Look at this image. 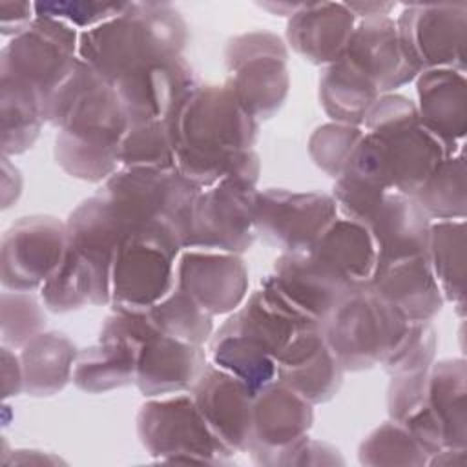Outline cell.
<instances>
[{
    "mask_svg": "<svg viewBox=\"0 0 467 467\" xmlns=\"http://www.w3.org/2000/svg\"><path fill=\"white\" fill-rule=\"evenodd\" d=\"M40 299L44 306L55 314L73 312L89 305L82 272L67 248L58 268L42 285Z\"/></svg>",
    "mask_w": 467,
    "mask_h": 467,
    "instance_id": "ee69618b",
    "label": "cell"
},
{
    "mask_svg": "<svg viewBox=\"0 0 467 467\" xmlns=\"http://www.w3.org/2000/svg\"><path fill=\"white\" fill-rule=\"evenodd\" d=\"M44 303L31 292L5 290L0 296V336L4 347L22 348L46 328Z\"/></svg>",
    "mask_w": 467,
    "mask_h": 467,
    "instance_id": "60d3db41",
    "label": "cell"
},
{
    "mask_svg": "<svg viewBox=\"0 0 467 467\" xmlns=\"http://www.w3.org/2000/svg\"><path fill=\"white\" fill-rule=\"evenodd\" d=\"M314 425V405L301 394L274 379L254 396L252 443L248 452L257 465L277 451L308 436Z\"/></svg>",
    "mask_w": 467,
    "mask_h": 467,
    "instance_id": "ffe728a7",
    "label": "cell"
},
{
    "mask_svg": "<svg viewBox=\"0 0 467 467\" xmlns=\"http://www.w3.org/2000/svg\"><path fill=\"white\" fill-rule=\"evenodd\" d=\"M438 350V334L432 321H410L398 347L381 363L389 376L429 370Z\"/></svg>",
    "mask_w": 467,
    "mask_h": 467,
    "instance_id": "7bdbcfd3",
    "label": "cell"
},
{
    "mask_svg": "<svg viewBox=\"0 0 467 467\" xmlns=\"http://www.w3.org/2000/svg\"><path fill=\"white\" fill-rule=\"evenodd\" d=\"M410 321L370 286L352 288L321 323L345 372L381 365L398 347Z\"/></svg>",
    "mask_w": 467,
    "mask_h": 467,
    "instance_id": "8992f818",
    "label": "cell"
},
{
    "mask_svg": "<svg viewBox=\"0 0 467 467\" xmlns=\"http://www.w3.org/2000/svg\"><path fill=\"white\" fill-rule=\"evenodd\" d=\"M275 379L312 405L330 401L341 389L343 367L323 336L321 325H308L277 356Z\"/></svg>",
    "mask_w": 467,
    "mask_h": 467,
    "instance_id": "44dd1931",
    "label": "cell"
},
{
    "mask_svg": "<svg viewBox=\"0 0 467 467\" xmlns=\"http://www.w3.org/2000/svg\"><path fill=\"white\" fill-rule=\"evenodd\" d=\"M431 224V217L414 197L389 192L367 223L378 248V266L427 255Z\"/></svg>",
    "mask_w": 467,
    "mask_h": 467,
    "instance_id": "4316f807",
    "label": "cell"
},
{
    "mask_svg": "<svg viewBox=\"0 0 467 467\" xmlns=\"http://www.w3.org/2000/svg\"><path fill=\"white\" fill-rule=\"evenodd\" d=\"M66 248V221L53 215L20 217L2 237L0 281L4 290H40L62 263Z\"/></svg>",
    "mask_w": 467,
    "mask_h": 467,
    "instance_id": "5bb4252c",
    "label": "cell"
},
{
    "mask_svg": "<svg viewBox=\"0 0 467 467\" xmlns=\"http://www.w3.org/2000/svg\"><path fill=\"white\" fill-rule=\"evenodd\" d=\"M261 286L314 323H323L352 290L310 252L281 254Z\"/></svg>",
    "mask_w": 467,
    "mask_h": 467,
    "instance_id": "e0dca14e",
    "label": "cell"
},
{
    "mask_svg": "<svg viewBox=\"0 0 467 467\" xmlns=\"http://www.w3.org/2000/svg\"><path fill=\"white\" fill-rule=\"evenodd\" d=\"M257 184L224 179L199 192L182 250H212L243 255L257 239L255 195Z\"/></svg>",
    "mask_w": 467,
    "mask_h": 467,
    "instance_id": "30bf717a",
    "label": "cell"
},
{
    "mask_svg": "<svg viewBox=\"0 0 467 467\" xmlns=\"http://www.w3.org/2000/svg\"><path fill=\"white\" fill-rule=\"evenodd\" d=\"M350 288L368 286L378 268V248L367 224L339 217L310 250Z\"/></svg>",
    "mask_w": 467,
    "mask_h": 467,
    "instance_id": "f1b7e54d",
    "label": "cell"
},
{
    "mask_svg": "<svg viewBox=\"0 0 467 467\" xmlns=\"http://www.w3.org/2000/svg\"><path fill=\"white\" fill-rule=\"evenodd\" d=\"M317 95L330 122L363 126L370 106L381 93L354 62L341 55L323 67Z\"/></svg>",
    "mask_w": 467,
    "mask_h": 467,
    "instance_id": "836d02e7",
    "label": "cell"
},
{
    "mask_svg": "<svg viewBox=\"0 0 467 467\" xmlns=\"http://www.w3.org/2000/svg\"><path fill=\"white\" fill-rule=\"evenodd\" d=\"M427 259L445 301L465 314V219L432 221Z\"/></svg>",
    "mask_w": 467,
    "mask_h": 467,
    "instance_id": "d590c367",
    "label": "cell"
},
{
    "mask_svg": "<svg viewBox=\"0 0 467 467\" xmlns=\"http://www.w3.org/2000/svg\"><path fill=\"white\" fill-rule=\"evenodd\" d=\"M467 365L463 358L434 361L427 379V407L434 416L443 449H467Z\"/></svg>",
    "mask_w": 467,
    "mask_h": 467,
    "instance_id": "4dcf8cb0",
    "label": "cell"
},
{
    "mask_svg": "<svg viewBox=\"0 0 467 467\" xmlns=\"http://www.w3.org/2000/svg\"><path fill=\"white\" fill-rule=\"evenodd\" d=\"M429 370L394 374L387 387V412L389 420L405 423L414 412H418L427 400Z\"/></svg>",
    "mask_w": 467,
    "mask_h": 467,
    "instance_id": "bcb514c9",
    "label": "cell"
},
{
    "mask_svg": "<svg viewBox=\"0 0 467 467\" xmlns=\"http://www.w3.org/2000/svg\"><path fill=\"white\" fill-rule=\"evenodd\" d=\"M343 55L376 84L381 95L394 93L420 75L405 55L392 16L358 20Z\"/></svg>",
    "mask_w": 467,
    "mask_h": 467,
    "instance_id": "603a6c76",
    "label": "cell"
},
{
    "mask_svg": "<svg viewBox=\"0 0 467 467\" xmlns=\"http://www.w3.org/2000/svg\"><path fill=\"white\" fill-rule=\"evenodd\" d=\"M24 392L33 398L55 396L71 381L78 350L62 332H40L20 348Z\"/></svg>",
    "mask_w": 467,
    "mask_h": 467,
    "instance_id": "1f68e13d",
    "label": "cell"
},
{
    "mask_svg": "<svg viewBox=\"0 0 467 467\" xmlns=\"http://www.w3.org/2000/svg\"><path fill=\"white\" fill-rule=\"evenodd\" d=\"M208 361L204 347L155 332L139 348L133 385L144 398L190 392Z\"/></svg>",
    "mask_w": 467,
    "mask_h": 467,
    "instance_id": "7402d4cb",
    "label": "cell"
},
{
    "mask_svg": "<svg viewBox=\"0 0 467 467\" xmlns=\"http://www.w3.org/2000/svg\"><path fill=\"white\" fill-rule=\"evenodd\" d=\"M22 195V173L11 162L9 157L2 155V208L7 210Z\"/></svg>",
    "mask_w": 467,
    "mask_h": 467,
    "instance_id": "f907efd6",
    "label": "cell"
},
{
    "mask_svg": "<svg viewBox=\"0 0 467 467\" xmlns=\"http://www.w3.org/2000/svg\"><path fill=\"white\" fill-rule=\"evenodd\" d=\"M465 153L463 148L447 157L416 192L414 199L431 221L465 219Z\"/></svg>",
    "mask_w": 467,
    "mask_h": 467,
    "instance_id": "8d00e7d4",
    "label": "cell"
},
{
    "mask_svg": "<svg viewBox=\"0 0 467 467\" xmlns=\"http://www.w3.org/2000/svg\"><path fill=\"white\" fill-rule=\"evenodd\" d=\"M0 120L4 157L31 150L46 124L38 93L24 82L0 77Z\"/></svg>",
    "mask_w": 467,
    "mask_h": 467,
    "instance_id": "e575fe53",
    "label": "cell"
},
{
    "mask_svg": "<svg viewBox=\"0 0 467 467\" xmlns=\"http://www.w3.org/2000/svg\"><path fill=\"white\" fill-rule=\"evenodd\" d=\"M78 31L60 20L36 16L0 51V77L33 88L40 104L78 66Z\"/></svg>",
    "mask_w": 467,
    "mask_h": 467,
    "instance_id": "9c48e42d",
    "label": "cell"
},
{
    "mask_svg": "<svg viewBox=\"0 0 467 467\" xmlns=\"http://www.w3.org/2000/svg\"><path fill=\"white\" fill-rule=\"evenodd\" d=\"M226 84L239 104L257 120L272 119L290 91L288 46L266 29L232 36L223 51Z\"/></svg>",
    "mask_w": 467,
    "mask_h": 467,
    "instance_id": "ba28073f",
    "label": "cell"
},
{
    "mask_svg": "<svg viewBox=\"0 0 467 467\" xmlns=\"http://www.w3.org/2000/svg\"><path fill=\"white\" fill-rule=\"evenodd\" d=\"M188 26L168 2H128L115 18L78 35V58L102 80L115 84L133 66L181 57Z\"/></svg>",
    "mask_w": 467,
    "mask_h": 467,
    "instance_id": "7a4b0ae2",
    "label": "cell"
},
{
    "mask_svg": "<svg viewBox=\"0 0 467 467\" xmlns=\"http://www.w3.org/2000/svg\"><path fill=\"white\" fill-rule=\"evenodd\" d=\"M175 168L197 188L224 179L257 184L259 155L254 150L259 122L239 104L226 82L197 84L170 117Z\"/></svg>",
    "mask_w": 467,
    "mask_h": 467,
    "instance_id": "6da1fadb",
    "label": "cell"
},
{
    "mask_svg": "<svg viewBox=\"0 0 467 467\" xmlns=\"http://www.w3.org/2000/svg\"><path fill=\"white\" fill-rule=\"evenodd\" d=\"M347 7L354 13L358 20L376 18V16H390L396 4L394 2H345Z\"/></svg>",
    "mask_w": 467,
    "mask_h": 467,
    "instance_id": "816d5d0a",
    "label": "cell"
},
{
    "mask_svg": "<svg viewBox=\"0 0 467 467\" xmlns=\"http://www.w3.org/2000/svg\"><path fill=\"white\" fill-rule=\"evenodd\" d=\"M181 252L157 235H124L113 261L109 306L146 312L164 299L177 285L175 268Z\"/></svg>",
    "mask_w": 467,
    "mask_h": 467,
    "instance_id": "8fae6325",
    "label": "cell"
},
{
    "mask_svg": "<svg viewBox=\"0 0 467 467\" xmlns=\"http://www.w3.org/2000/svg\"><path fill=\"white\" fill-rule=\"evenodd\" d=\"M361 126L327 122L317 126L308 137L310 161L334 181L343 173L354 148L363 137Z\"/></svg>",
    "mask_w": 467,
    "mask_h": 467,
    "instance_id": "b9f144b4",
    "label": "cell"
},
{
    "mask_svg": "<svg viewBox=\"0 0 467 467\" xmlns=\"http://www.w3.org/2000/svg\"><path fill=\"white\" fill-rule=\"evenodd\" d=\"M358 460L370 467H421L429 463V454L403 425L389 420L365 436L358 447Z\"/></svg>",
    "mask_w": 467,
    "mask_h": 467,
    "instance_id": "ab89813d",
    "label": "cell"
},
{
    "mask_svg": "<svg viewBox=\"0 0 467 467\" xmlns=\"http://www.w3.org/2000/svg\"><path fill=\"white\" fill-rule=\"evenodd\" d=\"M97 192L111 206L124 235L150 234L184 248L201 188L177 168H119Z\"/></svg>",
    "mask_w": 467,
    "mask_h": 467,
    "instance_id": "277c9868",
    "label": "cell"
},
{
    "mask_svg": "<svg viewBox=\"0 0 467 467\" xmlns=\"http://www.w3.org/2000/svg\"><path fill=\"white\" fill-rule=\"evenodd\" d=\"M120 168H175V142L168 120L130 124L119 150Z\"/></svg>",
    "mask_w": 467,
    "mask_h": 467,
    "instance_id": "f35d334b",
    "label": "cell"
},
{
    "mask_svg": "<svg viewBox=\"0 0 467 467\" xmlns=\"http://www.w3.org/2000/svg\"><path fill=\"white\" fill-rule=\"evenodd\" d=\"M389 192L392 182L385 146L374 135L363 133L330 193L337 215L367 224Z\"/></svg>",
    "mask_w": 467,
    "mask_h": 467,
    "instance_id": "cb8c5ba5",
    "label": "cell"
},
{
    "mask_svg": "<svg viewBox=\"0 0 467 467\" xmlns=\"http://www.w3.org/2000/svg\"><path fill=\"white\" fill-rule=\"evenodd\" d=\"M175 274V286L213 317L230 316L248 297V268L237 254L182 250L177 257Z\"/></svg>",
    "mask_w": 467,
    "mask_h": 467,
    "instance_id": "ac0fdd59",
    "label": "cell"
},
{
    "mask_svg": "<svg viewBox=\"0 0 467 467\" xmlns=\"http://www.w3.org/2000/svg\"><path fill=\"white\" fill-rule=\"evenodd\" d=\"M0 363H2V396L9 400L24 392V372L20 356L11 352L9 347L0 348Z\"/></svg>",
    "mask_w": 467,
    "mask_h": 467,
    "instance_id": "681fc988",
    "label": "cell"
},
{
    "mask_svg": "<svg viewBox=\"0 0 467 467\" xmlns=\"http://www.w3.org/2000/svg\"><path fill=\"white\" fill-rule=\"evenodd\" d=\"M336 219L332 195L321 192L266 188L255 195V234L281 254L310 252Z\"/></svg>",
    "mask_w": 467,
    "mask_h": 467,
    "instance_id": "7c38bea8",
    "label": "cell"
},
{
    "mask_svg": "<svg viewBox=\"0 0 467 467\" xmlns=\"http://www.w3.org/2000/svg\"><path fill=\"white\" fill-rule=\"evenodd\" d=\"M190 394L212 432L232 454L248 451L254 392L241 379L208 361Z\"/></svg>",
    "mask_w": 467,
    "mask_h": 467,
    "instance_id": "d6986e66",
    "label": "cell"
},
{
    "mask_svg": "<svg viewBox=\"0 0 467 467\" xmlns=\"http://www.w3.org/2000/svg\"><path fill=\"white\" fill-rule=\"evenodd\" d=\"M135 423L140 445L157 462L223 465L234 456L212 432L190 392L146 398Z\"/></svg>",
    "mask_w": 467,
    "mask_h": 467,
    "instance_id": "52a82bcc",
    "label": "cell"
},
{
    "mask_svg": "<svg viewBox=\"0 0 467 467\" xmlns=\"http://www.w3.org/2000/svg\"><path fill=\"white\" fill-rule=\"evenodd\" d=\"M263 9L270 11L272 15H277V16H292L301 4H292V2H266V4H259Z\"/></svg>",
    "mask_w": 467,
    "mask_h": 467,
    "instance_id": "db71d44e",
    "label": "cell"
},
{
    "mask_svg": "<svg viewBox=\"0 0 467 467\" xmlns=\"http://www.w3.org/2000/svg\"><path fill=\"white\" fill-rule=\"evenodd\" d=\"M416 109L421 124L452 148L467 133V80L456 69H427L416 77Z\"/></svg>",
    "mask_w": 467,
    "mask_h": 467,
    "instance_id": "83f0119b",
    "label": "cell"
},
{
    "mask_svg": "<svg viewBox=\"0 0 467 467\" xmlns=\"http://www.w3.org/2000/svg\"><path fill=\"white\" fill-rule=\"evenodd\" d=\"M358 18L345 2H301L286 22V46L314 66H328L345 51Z\"/></svg>",
    "mask_w": 467,
    "mask_h": 467,
    "instance_id": "d4e9b609",
    "label": "cell"
},
{
    "mask_svg": "<svg viewBox=\"0 0 467 467\" xmlns=\"http://www.w3.org/2000/svg\"><path fill=\"white\" fill-rule=\"evenodd\" d=\"M128 7V2H97V0H58V2H35L36 16L60 20L78 33L97 27Z\"/></svg>",
    "mask_w": 467,
    "mask_h": 467,
    "instance_id": "f6af8a7d",
    "label": "cell"
},
{
    "mask_svg": "<svg viewBox=\"0 0 467 467\" xmlns=\"http://www.w3.org/2000/svg\"><path fill=\"white\" fill-rule=\"evenodd\" d=\"M339 451L325 441L305 436L272 454L265 465H343Z\"/></svg>",
    "mask_w": 467,
    "mask_h": 467,
    "instance_id": "7dc6e473",
    "label": "cell"
},
{
    "mask_svg": "<svg viewBox=\"0 0 467 467\" xmlns=\"http://www.w3.org/2000/svg\"><path fill=\"white\" fill-rule=\"evenodd\" d=\"M368 286L409 321H432L445 303L427 255L379 265Z\"/></svg>",
    "mask_w": 467,
    "mask_h": 467,
    "instance_id": "484cf974",
    "label": "cell"
},
{
    "mask_svg": "<svg viewBox=\"0 0 467 467\" xmlns=\"http://www.w3.org/2000/svg\"><path fill=\"white\" fill-rule=\"evenodd\" d=\"M396 29L410 64L427 69H456L465 73L467 4H405Z\"/></svg>",
    "mask_w": 467,
    "mask_h": 467,
    "instance_id": "4fadbf2b",
    "label": "cell"
},
{
    "mask_svg": "<svg viewBox=\"0 0 467 467\" xmlns=\"http://www.w3.org/2000/svg\"><path fill=\"white\" fill-rule=\"evenodd\" d=\"M139 348L137 341L126 337H99L95 345L78 350L73 385L88 394H102L135 383Z\"/></svg>",
    "mask_w": 467,
    "mask_h": 467,
    "instance_id": "d6a6232c",
    "label": "cell"
},
{
    "mask_svg": "<svg viewBox=\"0 0 467 467\" xmlns=\"http://www.w3.org/2000/svg\"><path fill=\"white\" fill-rule=\"evenodd\" d=\"M148 317L157 332L186 343L204 347L213 334V316L177 286L148 310Z\"/></svg>",
    "mask_w": 467,
    "mask_h": 467,
    "instance_id": "74e56055",
    "label": "cell"
},
{
    "mask_svg": "<svg viewBox=\"0 0 467 467\" xmlns=\"http://www.w3.org/2000/svg\"><path fill=\"white\" fill-rule=\"evenodd\" d=\"M128 128L115 88L97 77L69 106L55 137V161L73 179L104 182L120 168L119 150Z\"/></svg>",
    "mask_w": 467,
    "mask_h": 467,
    "instance_id": "3957f363",
    "label": "cell"
},
{
    "mask_svg": "<svg viewBox=\"0 0 467 467\" xmlns=\"http://www.w3.org/2000/svg\"><path fill=\"white\" fill-rule=\"evenodd\" d=\"M11 463H62V460L46 451L18 449V451H13V456L11 460H7L5 465H11Z\"/></svg>",
    "mask_w": 467,
    "mask_h": 467,
    "instance_id": "f5cc1de1",
    "label": "cell"
},
{
    "mask_svg": "<svg viewBox=\"0 0 467 467\" xmlns=\"http://www.w3.org/2000/svg\"><path fill=\"white\" fill-rule=\"evenodd\" d=\"M197 84L190 62L181 55L140 62L126 71L113 88L130 124H133L168 120Z\"/></svg>",
    "mask_w": 467,
    "mask_h": 467,
    "instance_id": "2e32d148",
    "label": "cell"
},
{
    "mask_svg": "<svg viewBox=\"0 0 467 467\" xmlns=\"http://www.w3.org/2000/svg\"><path fill=\"white\" fill-rule=\"evenodd\" d=\"M67 252L75 257L89 305L111 303V270L124 230L108 201L97 192L66 219Z\"/></svg>",
    "mask_w": 467,
    "mask_h": 467,
    "instance_id": "9a60e30c",
    "label": "cell"
},
{
    "mask_svg": "<svg viewBox=\"0 0 467 467\" xmlns=\"http://www.w3.org/2000/svg\"><path fill=\"white\" fill-rule=\"evenodd\" d=\"M361 128L385 146L392 192L409 197L416 195L447 157L463 148H452L429 131L420 120L416 104L401 93L379 95Z\"/></svg>",
    "mask_w": 467,
    "mask_h": 467,
    "instance_id": "5b68a950",
    "label": "cell"
},
{
    "mask_svg": "<svg viewBox=\"0 0 467 467\" xmlns=\"http://www.w3.org/2000/svg\"><path fill=\"white\" fill-rule=\"evenodd\" d=\"M36 18L35 2H0V33L4 38H15L24 33Z\"/></svg>",
    "mask_w": 467,
    "mask_h": 467,
    "instance_id": "c3c4849f",
    "label": "cell"
},
{
    "mask_svg": "<svg viewBox=\"0 0 467 467\" xmlns=\"http://www.w3.org/2000/svg\"><path fill=\"white\" fill-rule=\"evenodd\" d=\"M208 358L213 365L241 379L254 396L275 379L277 363L272 352L254 336L228 319L212 334Z\"/></svg>",
    "mask_w": 467,
    "mask_h": 467,
    "instance_id": "f546056e",
    "label": "cell"
}]
</instances>
